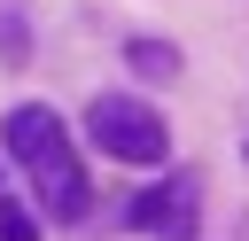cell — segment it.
I'll return each instance as SVG.
<instances>
[{
	"label": "cell",
	"instance_id": "6da1fadb",
	"mask_svg": "<svg viewBox=\"0 0 249 241\" xmlns=\"http://www.w3.org/2000/svg\"><path fill=\"white\" fill-rule=\"evenodd\" d=\"M0 140H8L16 171L31 179V194H39V218L78 225V218L93 210L86 163H78V148H70V132H62V117H54L47 101H16V109H8V124H0Z\"/></svg>",
	"mask_w": 249,
	"mask_h": 241
},
{
	"label": "cell",
	"instance_id": "8992f818",
	"mask_svg": "<svg viewBox=\"0 0 249 241\" xmlns=\"http://www.w3.org/2000/svg\"><path fill=\"white\" fill-rule=\"evenodd\" d=\"M0 241H39V210H23L8 194V179H0Z\"/></svg>",
	"mask_w": 249,
	"mask_h": 241
},
{
	"label": "cell",
	"instance_id": "5b68a950",
	"mask_svg": "<svg viewBox=\"0 0 249 241\" xmlns=\"http://www.w3.org/2000/svg\"><path fill=\"white\" fill-rule=\"evenodd\" d=\"M124 62L140 78H179V47L171 39H124Z\"/></svg>",
	"mask_w": 249,
	"mask_h": 241
},
{
	"label": "cell",
	"instance_id": "277c9868",
	"mask_svg": "<svg viewBox=\"0 0 249 241\" xmlns=\"http://www.w3.org/2000/svg\"><path fill=\"white\" fill-rule=\"evenodd\" d=\"M0 62H31V0H0Z\"/></svg>",
	"mask_w": 249,
	"mask_h": 241
},
{
	"label": "cell",
	"instance_id": "52a82bcc",
	"mask_svg": "<svg viewBox=\"0 0 249 241\" xmlns=\"http://www.w3.org/2000/svg\"><path fill=\"white\" fill-rule=\"evenodd\" d=\"M241 155H249V140H241Z\"/></svg>",
	"mask_w": 249,
	"mask_h": 241
},
{
	"label": "cell",
	"instance_id": "7a4b0ae2",
	"mask_svg": "<svg viewBox=\"0 0 249 241\" xmlns=\"http://www.w3.org/2000/svg\"><path fill=\"white\" fill-rule=\"evenodd\" d=\"M86 140L101 155H117V163H140V171L171 155V124L148 101H132V93H93L86 101Z\"/></svg>",
	"mask_w": 249,
	"mask_h": 241
},
{
	"label": "cell",
	"instance_id": "3957f363",
	"mask_svg": "<svg viewBox=\"0 0 249 241\" xmlns=\"http://www.w3.org/2000/svg\"><path fill=\"white\" fill-rule=\"evenodd\" d=\"M124 225H132V233H156V241H195V225H202V179H195V171L148 179V187L132 194Z\"/></svg>",
	"mask_w": 249,
	"mask_h": 241
}]
</instances>
